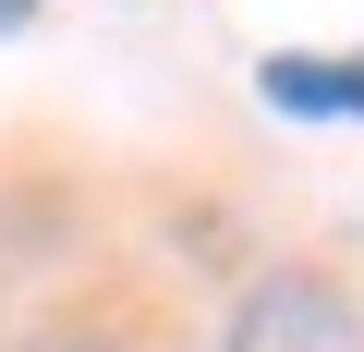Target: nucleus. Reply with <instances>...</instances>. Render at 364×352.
<instances>
[{"label": "nucleus", "mask_w": 364, "mask_h": 352, "mask_svg": "<svg viewBox=\"0 0 364 352\" xmlns=\"http://www.w3.org/2000/svg\"><path fill=\"white\" fill-rule=\"evenodd\" d=\"M13 25H25V0H0V37H13Z\"/></svg>", "instance_id": "obj_4"}, {"label": "nucleus", "mask_w": 364, "mask_h": 352, "mask_svg": "<svg viewBox=\"0 0 364 352\" xmlns=\"http://www.w3.org/2000/svg\"><path fill=\"white\" fill-rule=\"evenodd\" d=\"M231 352H364V328H352V304H340L328 279H267V292L243 304Z\"/></svg>", "instance_id": "obj_1"}, {"label": "nucleus", "mask_w": 364, "mask_h": 352, "mask_svg": "<svg viewBox=\"0 0 364 352\" xmlns=\"http://www.w3.org/2000/svg\"><path fill=\"white\" fill-rule=\"evenodd\" d=\"M25 352H122V340H97V328H49V340H25Z\"/></svg>", "instance_id": "obj_3"}, {"label": "nucleus", "mask_w": 364, "mask_h": 352, "mask_svg": "<svg viewBox=\"0 0 364 352\" xmlns=\"http://www.w3.org/2000/svg\"><path fill=\"white\" fill-rule=\"evenodd\" d=\"M267 110H328V122H352L364 110V61H267Z\"/></svg>", "instance_id": "obj_2"}]
</instances>
